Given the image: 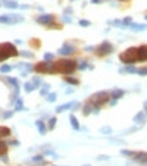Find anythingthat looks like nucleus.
Returning a JSON list of instances; mask_svg holds the SVG:
<instances>
[{
	"instance_id": "obj_1",
	"label": "nucleus",
	"mask_w": 147,
	"mask_h": 166,
	"mask_svg": "<svg viewBox=\"0 0 147 166\" xmlns=\"http://www.w3.org/2000/svg\"><path fill=\"white\" fill-rule=\"evenodd\" d=\"M75 69H76V62L75 60H71V59H60L52 68V71L62 72V74H72Z\"/></svg>"
},
{
	"instance_id": "obj_2",
	"label": "nucleus",
	"mask_w": 147,
	"mask_h": 166,
	"mask_svg": "<svg viewBox=\"0 0 147 166\" xmlns=\"http://www.w3.org/2000/svg\"><path fill=\"white\" fill-rule=\"evenodd\" d=\"M10 56H18V50L13 44L10 43H3L0 44V62L6 60Z\"/></svg>"
},
{
	"instance_id": "obj_3",
	"label": "nucleus",
	"mask_w": 147,
	"mask_h": 166,
	"mask_svg": "<svg viewBox=\"0 0 147 166\" xmlns=\"http://www.w3.org/2000/svg\"><path fill=\"white\" fill-rule=\"evenodd\" d=\"M121 60L124 63H134L138 60V53H137V47H131V49H127L125 51L121 53Z\"/></svg>"
},
{
	"instance_id": "obj_4",
	"label": "nucleus",
	"mask_w": 147,
	"mask_h": 166,
	"mask_svg": "<svg viewBox=\"0 0 147 166\" xmlns=\"http://www.w3.org/2000/svg\"><path fill=\"white\" fill-rule=\"evenodd\" d=\"M108 99H109V94H108V93H99V94H94V96L90 99V101H91L94 106L100 107V106H103V104L108 101Z\"/></svg>"
},
{
	"instance_id": "obj_5",
	"label": "nucleus",
	"mask_w": 147,
	"mask_h": 166,
	"mask_svg": "<svg viewBox=\"0 0 147 166\" xmlns=\"http://www.w3.org/2000/svg\"><path fill=\"white\" fill-rule=\"evenodd\" d=\"M113 50V47H112V44L110 43H103L99 49H97V53L100 54V56H103V54H108Z\"/></svg>"
},
{
	"instance_id": "obj_6",
	"label": "nucleus",
	"mask_w": 147,
	"mask_h": 166,
	"mask_svg": "<svg viewBox=\"0 0 147 166\" xmlns=\"http://www.w3.org/2000/svg\"><path fill=\"white\" fill-rule=\"evenodd\" d=\"M137 53H138V60L147 62V46H140V47H137Z\"/></svg>"
},
{
	"instance_id": "obj_7",
	"label": "nucleus",
	"mask_w": 147,
	"mask_h": 166,
	"mask_svg": "<svg viewBox=\"0 0 147 166\" xmlns=\"http://www.w3.org/2000/svg\"><path fill=\"white\" fill-rule=\"evenodd\" d=\"M36 71L37 72L44 74V72H50V71H52V68L47 65V62H41V63H37L36 65Z\"/></svg>"
},
{
	"instance_id": "obj_8",
	"label": "nucleus",
	"mask_w": 147,
	"mask_h": 166,
	"mask_svg": "<svg viewBox=\"0 0 147 166\" xmlns=\"http://www.w3.org/2000/svg\"><path fill=\"white\" fill-rule=\"evenodd\" d=\"M134 159H135L137 162L147 163V153H137V154H134Z\"/></svg>"
},
{
	"instance_id": "obj_9",
	"label": "nucleus",
	"mask_w": 147,
	"mask_h": 166,
	"mask_svg": "<svg viewBox=\"0 0 147 166\" xmlns=\"http://www.w3.org/2000/svg\"><path fill=\"white\" fill-rule=\"evenodd\" d=\"M52 21H53V16H52V15H43V16L38 18V22H40V24H49V22H52Z\"/></svg>"
},
{
	"instance_id": "obj_10",
	"label": "nucleus",
	"mask_w": 147,
	"mask_h": 166,
	"mask_svg": "<svg viewBox=\"0 0 147 166\" xmlns=\"http://www.w3.org/2000/svg\"><path fill=\"white\" fill-rule=\"evenodd\" d=\"M7 135H10V129L6 128V126H0V138L1 137H7Z\"/></svg>"
},
{
	"instance_id": "obj_11",
	"label": "nucleus",
	"mask_w": 147,
	"mask_h": 166,
	"mask_svg": "<svg viewBox=\"0 0 147 166\" xmlns=\"http://www.w3.org/2000/svg\"><path fill=\"white\" fill-rule=\"evenodd\" d=\"M4 153H7V146L3 141H0V154H4Z\"/></svg>"
},
{
	"instance_id": "obj_12",
	"label": "nucleus",
	"mask_w": 147,
	"mask_h": 166,
	"mask_svg": "<svg viewBox=\"0 0 147 166\" xmlns=\"http://www.w3.org/2000/svg\"><path fill=\"white\" fill-rule=\"evenodd\" d=\"M135 121H137V122H140V121H141V124H143V122H146V118H144V113H138V115L135 116Z\"/></svg>"
},
{
	"instance_id": "obj_13",
	"label": "nucleus",
	"mask_w": 147,
	"mask_h": 166,
	"mask_svg": "<svg viewBox=\"0 0 147 166\" xmlns=\"http://www.w3.org/2000/svg\"><path fill=\"white\" fill-rule=\"evenodd\" d=\"M122 94H124V91H122V90H115L112 96H113V97L116 99V97H122Z\"/></svg>"
},
{
	"instance_id": "obj_14",
	"label": "nucleus",
	"mask_w": 147,
	"mask_h": 166,
	"mask_svg": "<svg viewBox=\"0 0 147 166\" xmlns=\"http://www.w3.org/2000/svg\"><path fill=\"white\" fill-rule=\"evenodd\" d=\"M71 51H72V49H71V47H65V49H62L59 53H60V54H68V53H71Z\"/></svg>"
},
{
	"instance_id": "obj_15",
	"label": "nucleus",
	"mask_w": 147,
	"mask_h": 166,
	"mask_svg": "<svg viewBox=\"0 0 147 166\" xmlns=\"http://www.w3.org/2000/svg\"><path fill=\"white\" fill-rule=\"evenodd\" d=\"M4 4H6L7 7H16V6H18L16 1H4Z\"/></svg>"
},
{
	"instance_id": "obj_16",
	"label": "nucleus",
	"mask_w": 147,
	"mask_h": 166,
	"mask_svg": "<svg viewBox=\"0 0 147 166\" xmlns=\"http://www.w3.org/2000/svg\"><path fill=\"white\" fill-rule=\"evenodd\" d=\"M71 124L74 125V128H75V129H78V122H76L75 116H71Z\"/></svg>"
},
{
	"instance_id": "obj_17",
	"label": "nucleus",
	"mask_w": 147,
	"mask_h": 166,
	"mask_svg": "<svg viewBox=\"0 0 147 166\" xmlns=\"http://www.w3.org/2000/svg\"><path fill=\"white\" fill-rule=\"evenodd\" d=\"M137 72L140 75H147V68H143V69H137Z\"/></svg>"
},
{
	"instance_id": "obj_18",
	"label": "nucleus",
	"mask_w": 147,
	"mask_h": 166,
	"mask_svg": "<svg viewBox=\"0 0 147 166\" xmlns=\"http://www.w3.org/2000/svg\"><path fill=\"white\" fill-rule=\"evenodd\" d=\"M134 30H146V25H132Z\"/></svg>"
},
{
	"instance_id": "obj_19",
	"label": "nucleus",
	"mask_w": 147,
	"mask_h": 166,
	"mask_svg": "<svg viewBox=\"0 0 147 166\" xmlns=\"http://www.w3.org/2000/svg\"><path fill=\"white\" fill-rule=\"evenodd\" d=\"M122 22H124V25H128V24H131V18H125Z\"/></svg>"
},
{
	"instance_id": "obj_20",
	"label": "nucleus",
	"mask_w": 147,
	"mask_h": 166,
	"mask_svg": "<svg viewBox=\"0 0 147 166\" xmlns=\"http://www.w3.org/2000/svg\"><path fill=\"white\" fill-rule=\"evenodd\" d=\"M81 25H84V27H88V25H90V22H88V21H81Z\"/></svg>"
},
{
	"instance_id": "obj_21",
	"label": "nucleus",
	"mask_w": 147,
	"mask_h": 166,
	"mask_svg": "<svg viewBox=\"0 0 147 166\" xmlns=\"http://www.w3.org/2000/svg\"><path fill=\"white\" fill-rule=\"evenodd\" d=\"M9 69H10V68H9V66H3V68H1V69H0V71H1V72H7V71H9Z\"/></svg>"
},
{
	"instance_id": "obj_22",
	"label": "nucleus",
	"mask_w": 147,
	"mask_h": 166,
	"mask_svg": "<svg viewBox=\"0 0 147 166\" xmlns=\"http://www.w3.org/2000/svg\"><path fill=\"white\" fill-rule=\"evenodd\" d=\"M144 110H146V115H147V101L144 103Z\"/></svg>"
}]
</instances>
